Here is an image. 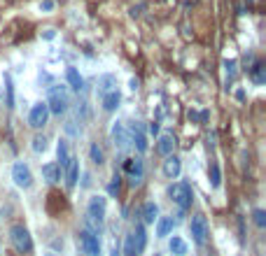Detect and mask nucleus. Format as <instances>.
I'll return each instance as SVG.
<instances>
[{"label":"nucleus","instance_id":"nucleus-34","mask_svg":"<svg viewBox=\"0 0 266 256\" xmlns=\"http://www.w3.org/2000/svg\"><path fill=\"white\" fill-rule=\"evenodd\" d=\"M117 191H119V177L115 175V177H112V184H110V196H115Z\"/></svg>","mask_w":266,"mask_h":256},{"label":"nucleus","instance_id":"nucleus-22","mask_svg":"<svg viewBox=\"0 0 266 256\" xmlns=\"http://www.w3.org/2000/svg\"><path fill=\"white\" fill-rule=\"evenodd\" d=\"M56 156H59V168H66L68 165V158H70V149H68V142L66 140H59V145H56Z\"/></svg>","mask_w":266,"mask_h":256},{"label":"nucleus","instance_id":"nucleus-37","mask_svg":"<svg viewBox=\"0 0 266 256\" xmlns=\"http://www.w3.org/2000/svg\"><path fill=\"white\" fill-rule=\"evenodd\" d=\"M128 87H131V89H133V91H136V89H138V87H140V79H136V77H133L131 82H128Z\"/></svg>","mask_w":266,"mask_h":256},{"label":"nucleus","instance_id":"nucleus-16","mask_svg":"<svg viewBox=\"0 0 266 256\" xmlns=\"http://www.w3.org/2000/svg\"><path fill=\"white\" fill-rule=\"evenodd\" d=\"M103 98V109L105 112H115L117 107H119V103H122V93L117 91H110V93H105V96H100Z\"/></svg>","mask_w":266,"mask_h":256},{"label":"nucleus","instance_id":"nucleus-33","mask_svg":"<svg viewBox=\"0 0 266 256\" xmlns=\"http://www.w3.org/2000/svg\"><path fill=\"white\" fill-rule=\"evenodd\" d=\"M40 12H44V14H49V12H54L56 10V3L54 0H40Z\"/></svg>","mask_w":266,"mask_h":256},{"label":"nucleus","instance_id":"nucleus-18","mask_svg":"<svg viewBox=\"0 0 266 256\" xmlns=\"http://www.w3.org/2000/svg\"><path fill=\"white\" fill-rule=\"evenodd\" d=\"M173 226H175L173 217H159V219H156V235H159V238H166V235H171L173 233Z\"/></svg>","mask_w":266,"mask_h":256},{"label":"nucleus","instance_id":"nucleus-13","mask_svg":"<svg viewBox=\"0 0 266 256\" xmlns=\"http://www.w3.org/2000/svg\"><path fill=\"white\" fill-rule=\"evenodd\" d=\"M77 177H79V161L75 156L68 158V165H66V186L72 189L77 184Z\"/></svg>","mask_w":266,"mask_h":256},{"label":"nucleus","instance_id":"nucleus-10","mask_svg":"<svg viewBox=\"0 0 266 256\" xmlns=\"http://www.w3.org/2000/svg\"><path fill=\"white\" fill-rule=\"evenodd\" d=\"M124 170H126L128 177H131V184L136 186L140 180H143V173H145L143 158H128L126 163H124Z\"/></svg>","mask_w":266,"mask_h":256},{"label":"nucleus","instance_id":"nucleus-3","mask_svg":"<svg viewBox=\"0 0 266 256\" xmlns=\"http://www.w3.org/2000/svg\"><path fill=\"white\" fill-rule=\"evenodd\" d=\"M168 193H171L173 203H175L180 210H187V207H192L194 193H192V186H189L187 182H177V184H173Z\"/></svg>","mask_w":266,"mask_h":256},{"label":"nucleus","instance_id":"nucleus-8","mask_svg":"<svg viewBox=\"0 0 266 256\" xmlns=\"http://www.w3.org/2000/svg\"><path fill=\"white\" fill-rule=\"evenodd\" d=\"M105 207H108V198L105 196H91L89 198V205H87V212H89V219L94 221H103L105 217Z\"/></svg>","mask_w":266,"mask_h":256},{"label":"nucleus","instance_id":"nucleus-19","mask_svg":"<svg viewBox=\"0 0 266 256\" xmlns=\"http://www.w3.org/2000/svg\"><path fill=\"white\" fill-rule=\"evenodd\" d=\"M115 87H117L115 75H103L98 79V96H105V93L115 91Z\"/></svg>","mask_w":266,"mask_h":256},{"label":"nucleus","instance_id":"nucleus-4","mask_svg":"<svg viewBox=\"0 0 266 256\" xmlns=\"http://www.w3.org/2000/svg\"><path fill=\"white\" fill-rule=\"evenodd\" d=\"M77 247L84 256H100V240L91 231H79L77 233Z\"/></svg>","mask_w":266,"mask_h":256},{"label":"nucleus","instance_id":"nucleus-30","mask_svg":"<svg viewBox=\"0 0 266 256\" xmlns=\"http://www.w3.org/2000/svg\"><path fill=\"white\" fill-rule=\"evenodd\" d=\"M31 147H33L35 154H42L44 149H47V137H44V135H35V137H33V145H31Z\"/></svg>","mask_w":266,"mask_h":256},{"label":"nucleus","instance_id":"nucleus-11","mask_svg":"<svg viewBox=\"0 0 266 256\" xmlns=\"http://www.w3.org/2000/svg\"><path fill=\"white\" fill-rule=\"evenodd\" d=\"M112 140H115V147L117 149H126L128 147V131H126V126L122 124V121H115L112 124Z\"/></svg>","mask_w":266,"mask_h":256},{"label":"nucleus","instance_id":"nucleus-17","mask_svg":"<svg viewBox=\"0 0 266 256\" xmlns=\"http://www.w3.org/2000/svg\"><path fill=\"white\" fill-rule=\"evenodd\" d=\"M42 177H44V182L56 184V182L61 180V168H59V163H44L42 165Z\"/></svg>","mask_w":266,"mask_h":256},{"label":"nucleus","instance_id":"nucleus-14","mask_svg":"<svg viewBox=\"0 0 266 256\" xmlns=\"http://www.w3.org/2000/svg\"><path fill=\"white\" fill-rule=\"evenodd\" d=\"M173 149H175V137H173L171 133H164V135L159 137V142H156V152H159L161 156H171Z\"/></svg>","mask_w":266,"mask_h":256},{"label":"nucleus","instance_id":"nucleus-12","mask_svg":"<svg viewBox=\"0 0 266 256\" xmlns=\"http://www.w3.org/2000/svg\"><path fill=\"white\" fill-rule=\"evenodd\" d=\"M164 175H166L168 180H175V177H180V170H182V161L177 156H166V161H164Z\"/></svg>","mask_w":266,"mask_h":256},{"label":"nucleus","instance_id":"nucleus-9","mask_svg":"<svg viewBox=\"0 0 266 256\" xmlns=\"http://www.w3.org/2000/svg\"><path fill=\"white\" fill-rule=\"evenodd\" d=\"M128 140H133V145H136V149H138L140 154L147 152V135H145L143 126H140L138 121H133L131 128H128Z\"/></svg>","mask_w":266,"mask_h":256},{"label":"nucleus","instance_id":"nucleus-15","mask_svg":"<svg viewBox=\"0 0 266 256\" xmlns=\"http://www.w3.org/2000/svg\"><path fill=\"white\" fill-rule=\"evenodd\" d=\"M47 210H49V214H61L63 210H66V201H63L61 193L51 191V193H49V201H47Z\"/></svg>","mask_w":266,"mask_h":256},{"label":"nucleus","instance_id":"nucleus-29","mask_svg":"<svg viewBox=\"0 0 266 256\" xmlns=\"http://www.w3.org/2000/svg\"><path fill=\"white\" fill-rule=\"evenodd\" d=\"M5 91H7V107H14V87H12L10 75H5Z\"/></svg>","mask_w":266,"mask_h":256},{"label":"nucleus","instance_id":"nucleus-40","mask_svg":"<svg viewBox=\"0 0 266 256\" xmlns=\"http://www.w3.org/2000/svg\"><path fill=\"white\" fill-rule=\"evenodd\" d=\"M110 254H112V256H119V251H117V249H112V251H110Z\"/></svg>","mask_w":266,"mask_h":256},{"label":"nucleus","instance_id":"nucleus-7","mask_svg":"<svg viewBox=\"0 0 266 256\" xmlns=\"http://www.w3.org/2000/svg\"><path fill=\"white\" fill-rule=\"evenodd\" d=\"M49 119V109H47V103H35L33 109H31V115H28V126L40 131L44 124Z\"/></svg>","mask_w":266,"mask_h":256},{"label":"nucleus","instance_id":"nucleus-2","mask_svg":"<svg viewBox=\"0 0 266 256\" xmlns=\"http://www.w3.org/2000/svg\"><path fill=\"white\" fill-rule=\"evenodd\" d=\"M70 105V98H68V91L63 87H54L49 91V98H47V109L49 115H63Z\"/></svg>","mask_w":266,"mask_h":256},{"label":"nucleus","instance_id":"nucleus-1","mask_svg":"<svg viewBox=\"0 0 266 256\" xmlns=\"http://www.w3.org/2000/svg\"><path fill=\"white\" fill-rule=\"evenodd\" d=\"M10 240L19 254H31V251H33V238H31L28 229L21 226V223H14L10 229Z\"/></svg>","mask_w":266,"mask_h":256},{"label":"nucleus","instance_id":"nucleus-32","mask_svg":"<svg viewBox=\"0 0 266 256\" xmlns=\"http://www.w3.org/2000/svg\"><path fill=\"white\" fill-rule=\"evenodd\" d=\"M252 219H255V223L259 226V229L266 226V212L264 210H255V212H252Z\"/></svg>","mask_w":266,"mask_h":256},{"label":"nucleus","instance_id":"nucleus-20","mask_svg":"<svg viewBox=\"0 0 266 256\" xmlns=\"http://www.w3.org/2000/svg\"><path fill=\"white\" fill-rule=\"evenodd\" d=\"M156 219H159V207H156V203H145L143 205V221L145 223H154Z\"/></svg>","mask_w":266,"mask_h":256},{"label":"nucleus","instance_id":"nucleus-23","mask_svg":"<svg viewBox=\"0 0 266 256\" xmlns=\"http://www.w3.org/2000/svg\"><path fill=\"white\" fill-rule=\"evenodd\" d=\"M133 242H136V249H138V254L145 249V245H147V235H145V226H143V223H138V226H136V231H133Z\"/></svg>","mask_w":266,"mask_h":256},{"label":"nucleus","instance_id":"nucleus-39","mask_svg":"<svg viewBox=\"0 0 266 256\" xmlns=\"http://www.w3.org/2000/svg\"><path fill=\"white\" fill-rule=\"evenodd\" d=\"M54 35H56L54 31H47V33H44V40H51V38H54Z\"/></svg>","mask_w":266,"mask_h":256},{"label":"nucleus","instance_id":"nucleus-35","mask_svg":"<svg viewBox=\"0 0 266 256\" xmlns=\"http://www.w3.org/2000/svg\"><path fill=\"white\" fill-rule=\"evenodd\" d=\"M66 131L70 133V135H75V133H77V131H75V121H68V124H66Z\"/></svg>","mask_w":266,"mask_h":256},{"label":"nucleus","instance_id":"nucleus-5","mask_svg":"<svg viewBox=\"0 0 266 256\" xmlns=\"http://www.w3.org/2000/svg\"><path fill=\"white\" fill-rule=\"evenodd\" d=\"M12 180H14V184H17L19 189H31V184H33V173H31V168H28L23 161H17V163L12 165Z\"/></svg>","mask_w":266,"mask_h":256},{"label":"nucleus","instance_id":"nucleus-24","mask_svg":"<svg viewBox=\"0 0 266 256\" xmlns=\"http://www.w3.org/2000/svg\"><path fill=\"white\" fill-rule=\"evenodd\" d=\"M168 249H171L175 256H184V254H187V242H184L182 238H177V235H173V238H171V242H168Z\"/></svg>","mask_w":266,"mask_h":256},{"label":"nucleus","instance_id":"nucleus-36","mask_svg":"<svg viewBox=\"0 0 266 256\" xmlns=\"http://www.w3.org/2000/svg\"><path fill=\"white\" fill-rule=\"evenodd\" d=\"M150 133H152V135L159 133V124H156V121H152V124H150Z\"/></svg>","mask_w":266,"mask_h":256},{"label":"nucleus","instance_id":"nucleus-25","mask_svg":"<svg viewBox=\"0 0 266 256\" xmlns=\"http://www.w3.org/2000/svg\"><path fill=\"white\" fill-rule=\"evenodd\" d=\"M89 156H91V163H94V165H103V163H105V154H103V149H100L98 145H91Z\"/></svg>","mask_w":266,"mask_h":256},{"label":"nucleus","instance_id":"nucleus-21","mask_svg":"<svg viewBox=\"0 0 266 256\" xmlns=\"http://www.w3.org/2000/svg\"><path fill=\"white\" fill-rule=\"evenodd\" d=\"M66 79H68V87L72 89V91H82V77H79V72L75 70V68H68L66 70Z\"/></svg>","mask_w":266,"mask_h":256},{"label":"nucleus","instance_id":"nucleus-38","mask_svg":"<svg viewBox=\"0 0 266 256\" xmlns=\"http://www.w3.org/2000/svg\"><path fill=\"white\" fill-rule=\"evenodd\" d=\"M236 98H238V100L245 98V91H243V89H238V91H236Z\"/></svg>","mask_w":266,"mask_h":256},{"label":"nucleus","instance_id":"nucleus-6","mask_svg":"<svg viewBox=\"0 0 266 256\" xmlns=\"http://www.w3.org/2000/svg\"><path fill=\"white\" fill-rule=\"evenodd\" d=\"M189 231H192V238H194L196 245H205V240H208V221H205L203 214H194L192 217Z\"/></svg>","mask_w":266,"mask_h":256},{"label":"nucleus","instance_id":"nucleus-26","mask_svg":"<svg viewBox=\"0 0 266 256\" xmlns=\"http://www.w3.org/2000/svg\"><path fill=\"white\" fill-rule=\"evenodd\" d=\"M210 184H212V189H220V184H222V173H220V165L217 163L210 165Z\"/></svg>","mask_w":266,"mask_h":256},{"label":"nucleus","instance_id":"nucleus-27","mask_svg":"<svg viewBox=\"0 0 266 256\" xmlns=\"http://www.w3.org/2000/svg\"><path fill=\"white\" fill-rule=\"evenodd\" d=\"M264 70H266V68L261 66V63H257V66L252 68V82H255V84H264V82H266Z\"/></svg>","mask_w":266,"mask_h":256},{"label":"nucleus","instance_id":"nucleus-28","mask_svg":"<svg viewBox=\"0 0 266 256\" xmlns=\"http://www.w3.org/2000/svg\"><path fill=\"white\" fill-rule=\"evenodd\" d=\"M224 75H227V84L231 82L233 77H236V61H233V59L224 61Z\"/></svg>","mask_w":266,"mask_h":256},{"label":"nucleus","instance_id":"nucleus-31","mask_svg":"<svg viewBox=\"0 0 266 256\" xmlns=\"http://www.w3.org/2000/svg\"><path fill=\"white\" fill-rule=\"evenodd\" d=\"M124 254L126 256H138V249H136V242H133V233L126 235V242H124Z\"/></svg>","mask_w":266,"mask_h":256}]
</instances>
